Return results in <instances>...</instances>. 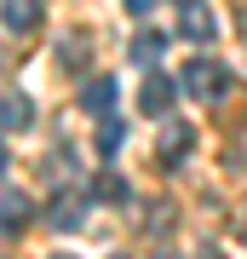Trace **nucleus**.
Segmentation results:
<instances>
[{
    "instance_id": "nucleus-5",
    "label": "nucleus",
    "mask_w": 247,
    "mask_h": 259,
    "mask_svg": "<svg viewBox=\"0 0 247 259\" xmlns=\"http://www.w3.org/2000/svg\"><path fill=\"white\" fill-rule=\"evenodd\" d=\"M81 110L86 115H110L115 110V81H110V75H98V81L81 87Z\"/></svg>"
},
{
    "instance_id": "nucleus-14",
    "label": "nucleus",
    "mask_w": 247,
    "mask_h": 259,
    "mask_svg": "<svg viewBox=\"0 0 247 259\" xmlns=\"http://www.w3.org/2000/svg\"><path fill=\"white\" fill-rule=\"evenodd\" d=\"M0 173H6V139H0Z\"/></svg>"
},
{
    "instance_id": "nucleus-3",
    "label": "nucleus",
    "mask_w": 247,
    "mask_h": 259,
    "mask_svg": "<svg viewBox=\"0 0 247 259\" xmlns=\"http://www.w3.org/2000/svg\"><path fill=\"white\" fill-rule=\"evenodd\" d=\"M138 104H144V115H167V110H173V81L150 69V75H144V93H138Z\"/></svg>"
},
{
    "instance_id": "nucleus-4",
    "label": "nucleus",
    "mask_w": 247,
    "mask_h": 259,
    "mask_svg": "<svg viewBox=\"0 0 247 259\" xmlns=\"http://www.w3.org/2000/svg\"><path fill=\"white\" fill-rule=\"evenodd\" d=\"M0 23H6L12 35L35 29V23H40V0H0Z\"/></svg>"
},
{
    "instance_id": "nucleus-9",
    "label": "nucleus",
    "mask_w": 247,
    "mask_h": 259,
    "mask_svg": "<svg viewBox=\"0 0 247 259\" xmlns=\"http://www.w3.org/2000/svg\"><path fill=\"white\" fill-rule=\"evenodd\" d=\"M92 196H98V202H127V179L121 173H98L92 179Z\"/></svg>"
},
{
    "instance_id": "nucleus-16",
    "label": "nucleus",
    "mask_w": 247,
    "mask_h": 259,
    "mask_svg": "<svg viewBox=\"0 0 247 259\" xmlns=\"http://www.w3.org/2000/svg\"><path fill=\"white\" fill-rule=\"evenodd\" d=\"M178 6H202V0H178Z\"/></svg>"
},
{
    "instance_id": "nucleus-11",
    "label": "nucleus",
    "mask_w": 247,
    "mask_h": 259,
    "mask_svg": "<svg viewBox=\"0 0 247 259\" xmlns=\"http://www.w3.org/2000/svg\"><path fill=\"white\" fill-rule=\"evenodd\" d=\"M190 139H195L190 127H167V133H161V161H178L184 150H190Z\"/></svg>"
},
{
    "instance_id": "nucleus-20",
    "label": "nucleus",
    "mask_w": 247,
    "mask_h": 259,
    "mask_svg": "<svg viewBox=\"0 0 247 259\" xmlns=\"http://www.w3.org/2000/svg\"><path fill=\"white\" fill-rule=\"evenodd\" d=\"M115 259H121V253H115Z\"/></svg>"
},
{
    "instance_id": "nucleus-1",
    "label": "nucleus",
    "mask_w": 247,
    "mask_h": 259,
    "mask_svg": "<svg viewBox=\"0 0 247 259\" xmlns=\"http://www.w3.org/2000/svg\"><path fill=\"white\" fill-rule=\"evenodd\" d=\"M178 87L213 104V98H224V87H230V69H224V64H213V58H190V64H184V75H178Z\"/></svg>"
},
{
    "instance_id": "nucleus-7",
    "label": "nucleus",
    "mask_w": 247,
    "mask_h": 259,
    "mask_svg": "<svg viewBox=\"0 0 247 259\" xmlns=\"http://www.w3.org/2000/svg\"><path fill=\"white\" fill-rule=\"evenodd\" d=\"M127 52H132V64H138V69H150V64H156V58L167 52V35H156V29H144V35H138V40H132Z\"/></svg>"
},
{
    "instance_id": "nucleus-12",
    "label": "nucleus",
    "mask_w": 247,
    "mask_h": 259,
    "mask_svg": "<svg viewBox=\"0 0 247 259\" xmlns=\"http://www.w3.org/2000/svg\"><path fill=\"white\" fill-rule=\"evenodd\" d=\"M121 139H127V133H121V121H104V133H98V156H115Z\"/></svg>"
},
{
    "instance_id": "nucleus-2",
    "label": "nucleus",
    "mask_w": 247,
    "mask_h": 259,
    "mask_svg": "<svg viewBox=\"0 0 247 259\" xmlns=\"http://www.w3.org/2000/svg\"><path fill=\"white\" fill-rule=\"evenodd\" d=\"M46 219H52V231H81V219H86V196L64 190L52 207H46Z\"/></svg>"
},
{
    "instance_id": "nucleus-15",
    "label": "nucleus",
    "mask_w": 247,
    "mask_h": 259,
    "mask_svg": "<svg viewBox=\"0 0 247 259\" xmlns=\"http://www.w3.org/2000/svg\"><path fill=\"white\" fill-rule=\"evenodd\" d=\"M156 259H178V253H173V248H161V253H156Z\"/></svg>"
},
{
    "instance_id": "nucleus-17",
    "label": "nucleus",
    "mask_w": 247,
    "mask_h": 259,
    "mask_svg": "<svg viewBox=\"0 0 247 259\" xmlns=\"http://www.w3.org/2000/svg\"><path fill=\"white\" fill-rule=\"evenodd\" d=\"M202 259H219V253H213V248H207V253H202Z\"/></svg>"
},
{
    "instance_id": "nucleus-10",
    "label": "nucleus",
    "mask_w": 247,
    "mask_h": 259,
    "mask_svg": "<svg viewBox=\"0 0 247 259\" xmlns=\"http://www.w3.org/2000/svg\"><path fill=\"white\" fill-rule=\"evenodd\" d=\"M23 219H29V196H18V190H6V202H0V225H6V231H18Z\"/></svg>"
},
{
    "instance_id": "nucleus-13",
    "label": "nucleus",
    "mask_w": 247,
    "mask_h": 259,
    "mask_svg": "<svg viewBox=\"0 0 247 259\" xmlns=\"http://www.w3.org/2000/svg\"><path fill=\"white\" fill-rule=\"evenodd\" d=\"M121 6H127V12H132V18H144V12H150V6H156V0H121Z\"/></svg>"
},
{
    "instance_id": "nucleus-6",
    "label": "nucleus",
    "mask_w": 247,
    "mask_h": 259,
    "mask_svg": "<svg viewBox=\"0 0 247 259\" xmlns=\"http://www.w3.org/2000/svg\"><path fill=\"white\" fill-rule=\"evenodd\" d=\"M29 121H35V104H29L23 93H0V127H6V133H23Z\"/></svg>"
},
{
    "instance_id": "nucleus-8",
    "label": "nucleus",
    "mask_w": 247,
    "mask_h": 259,
    "mask_svg": "<svg viewBox=\"0 0 247 259\" xmlns=\"http://www.w3.org/2000/svg\"><path fill=\"white\" fill-rule=\"evenodd\" d=\"M178 29H184V40H213V12L207 6H184Z\"/></svg>"
},
{
    "instance_id": "nucleus-18",
    "label": "nucleus",
    "mask_w": 247,
    "mask_h": 259,
    "mask_svg": "<svg viewBox=\"0 0 247 259\" xmlns=\"http://www.w3.org/2000/svg\"><path fill=\"white\" fill-rule=\"evenodd\" d=\"M52 259H75V253H52Z\"/></svg>"
},
{
    "instance_id": "nucleus-19",
    "label": "nucleus",
    "mask_w": 247,
    "mask_h": 259,
    "mask_svg": "<svg viewBox=\"0 0 247 259\" xmlns=\"http://www.w3.org/2000/svg\"><path fill=\"white\" fill-rule=\"evenodd\" d=\"M241 236H247V219H241Z\"/></svg>"
}]
</instances>
